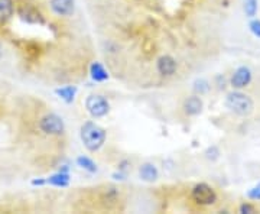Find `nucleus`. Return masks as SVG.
I'll use <instances>...</instances> for the list:
<instances>
[{"mask_svg":"<svg viewBox=\"0 0 260 214\" xmlns=\"http://www.w3.org/2000/svg\"><path fill=\"white\" fill-rule=\"evenodd\" d=\"M80 136H81L84 146L90 152L99 150L106 142V131L94 121L84 123L81 126V131H80Z\"/></svg>","mask_w":260,"mask_h":214,"instance_id":"f257e3e1","label":"nucleus"},{"mask_svg":"<svg viewBox=\"0 0 260 214\" xmlns=\"http://www.w3.org/2000/svg\"><path fill=\"white\" fill-rule=\"evenodd\" d=\"M225 107L230 112L236 113L239 116H249L254 109V103L251 100L250 96L242 93L240 90H234L232 93L227 94L225 97Z\"/></svg>","mask_w":260,"mask_h":214,"instance_id":"f03ea898","label":"nucleus"},{"mask_svg":"<svg viewBox=\"0 0 260 214\" xmlns=\"http://www.w3.org/2000/svg\"><path fill=\"white\" fill-rule=\"evenodd\" d=\"M191 197H192L195 203L200 205H213L218 200L215 190L211 186L205 184V182L197 184L191 191Z\"/></svg>","mask_w":260,"mask_h":214,"instance_id":"7ed1b4c3","label":"nucleus"},{"mask_svg":"<svg viewBox=\"0 0 260 214\" xmlns=\"http://www.w3.org/2000/svg\"><path fill=\"white\" fill-rule=\"evenodd\" d=\"M85 109L93 117H104L109 110H110V104L106 100V97H103L100 94H91L87 97L85 100Z\"/></svg>","mask_w":260,"mask_h":214,"instance_id":"20e7f679","label":"nucleus"},{"mask_svg":"<svg viewBox=\"0 0 260 214\" xmlns=\"http://www.w3.org/2000/svg\"><path fill=\"white\" fill-rule=\"evenodd\" d=\"M39 129L45 135H62L65 131L64 120L58 114L49 113L39 120Z\"/></svg>","mask_w":260,"mask_h":214,"instance_id":"39448f33","label":"nucleus"},{"mask_svg":"<svg viewBox=\"0 0 260 214\" xmlns=\"http://www.w3.org/2000/svg\"><path fill=\"white\" fill-rule=\"evenodd\" d=\"M232 87L234 90L246 88L251 83V71L249 67H239L232 77Z\"/></svg>","mask_w":260,"mask_h":214,"instance_id":"423d86ee","label":"nucleus"},{"mask_svg":"<svg viewBox=\"0 0 260 214\" xmlns=\"http://www.w3.org/2000/svg\"><path fill=\"white\" fill-rule=\"evenodd\" d=\"M49 5L52 12L58 16H71L74 13V0H51Z\"/></svg>","mask_w":260,"mask_h":214,"instance_id":"0eeeda50","label":"nucleus"},{"mask_svg":"<svg viewBox=\"0 0 260 214\" xmlns=\"http://www.w3.org/2000/svg\"><path fill=\"white\" fill-rule=\"evenodd\" d=\"M177 61L172 58L171 55H164L160 56L156 63V70L160 75H165V77H171V75L175 74L177 71Z\"/></svg>","mask_w":260,"mask_h":214,"instance_id":"6e6552de","label":"nucleus"},{"mask_svg":"<svg viewBox=\"0 0 260 214\" xmlns=\"http://www.w3.org/2000/svg\"><path fill=\"white\" fill-rule=\"evenodd\" d=\"M203 107H204V103L201 100V97L198 96H191L188 97L185 102H184V112L188 116H197L203 112Z\"/></svg>","mask_w":260,"mask_h":214,"instance_id":"1a4fd4ad","label":"nucleus"},{"mask_svg":"<svg viewBox=\"0 0 260 214\" xmlns=\"http://www.w3.org/2000/svg\"><path fill=\"white\" fill-rule=\"evenodd\" d=\"M139 175L140 178L143 179V181H148V182H153V181H156L159 177V172H158V168L155 167L153 164H143L139 169Z\"/></svg>","mask_w":260,"mask_h":214,"instance_id":"9d476101","label":"nucleus"},{"mask_svg":"<svg viewBox=\"0 0 260 214\" xmlns=\"http://www.w3.org/2000/svg\"><path fill=\"white\" fill-rule=\"evenodd\" d=\"M90 75L95 83H103L109 78V73L100 63H93L90 67Z\"/></svg>","mask_w":260,"mask_h":214,"instance_id":"9b49d317","label":"nucleus"},{"mask_svg":"<svg viewBox=\"0 0 260 214\" xmlns=\"http://www.w3.org/2000/svg\"><path fill=\"white\" fill-rule=\"evenodd\" d=\"M47 182L49 186L54 187H68L70 186V175L61 171V172H56L54 175H51L47 179Z\"/></svg>","mask_w":260,"mask_h":214,"instance_id":"f8f14e48","label":"nucleus"},{"mask_svg":"<svg viewBox=\"0 0 260 214\" xmlns=\"http://www.w3.org/2000/svg\"><path fill=\"white\" fill-rule=\"evenodd\" d=\"M13 2L12 0H0V22H5L13 16Z\"/></svg>","mask_w":260,"mask_h":214,"instance_id":"ddd939ff","label":"nucleus"},{"mask_svg":"<svg viewBox=\"0 0 260 214\" xmlns=\"http://www.w3.org/2000/svg\"><path fill=\"white\" fill-rule=\"evenodd\" d=\"M56 94L64 100L65 103H73L75 99V94H77V87L74 85H65L56 90Z\"/></svg>","mask_w":260,"mask_h":214,"instance_id":"4468645a","label":"nucleus"},{"mask_svg":"<svg viewBox=\"0 0 260 214\" xmlns=\"http://www.w3.org/2000/svg\"><path fill=\"white\" fill-rule=\"evenodd\" d=\"M77 164H78V167H81L85 171H88V172H95L97 171L95 162L91 158H88V157H78L77 158Z\"/></svg>","mask_w":260,"mask_h":214,"instance_id":"2eb2a0df","label":"nucleus"},{"mask_svg":"<svg viewBox=\"0 0 260 214\" xmlns=\"http://www.w3.org/2000/svg\"><path fill=\"white\" fill-rule=\"evenodd\" d=\"M257 9H259L257 0H246V2H244V12H246V15H247L249 18H254L256 13H257Z\"/></svg>","mask_w":260,"mask_h":214,"instance_id":"dca6fc26","label":"nucleus"},{"mask_svg":"<svg viewBox=\"0 0 260 214\" xmlns=\"http://www.w3.org/2000/svg\"><path fill=\"white\" fill-rule=\"evenodd\" d=\"M208 88H210V85H208V83H207L205 80H197L194 83V90L195 91H198L200 94L208 91Z\"/></svg>","mask_w":260,"mask_h":214,"instance_id":"f3484780","label":"nucleus"},{"mask_svg":"<svg viewBox=\"0 0 260 214\" xmlns=\"http://www.w3.org/2000/svg\"><path fill=\"white\" fill-rule=\"evenodd\" d=\"M249 28H250L251 34L254 37L260 38V19H251L250 23H249Z\"/></svg>","mask_w":260,"mask_h":214,"instance_id":"a211bd4d","label":"nucleus"},{"mask_svg":"<svg viewBox=\"0 0 260 214\" xmlns=\"http://www.w3.org/2000/svg\"><path fill=\"white\" fill-rule=\"evenodd\" d=\"M247 197H249L250 200H254V201H260V182L256 187H253L251 190H249Z\"/></svg>","mask_w":260,"mask_h":214,"instance_id":"6ab92c4d","label":"nucleus"},{"mask_svg":"<svg viewBox=\"0 0 260 214\" xmlns=\"http://www.w3.org/2000/svg\"><path fill=\"white\" fill-rule=\"evenodd\" d=\"M218 155H220V152H218V149L215 148V146H211V148H208L205 150V157L207 159H217L218 158Z\"/></svg>","mask_w":260,"mask_h":214,"instance_id":"aec40b11","label":"nucleus"},{"mask_svg":"<svg viewBox=\"0 0 260 214\" xmlns=\"http://www.w3.org/2000/svg\"><path fill=\"white\" fill-rule=\"evenodd\" d=\"M239 210H240V213L243 214H251L256 211V210H254V207H253L251 204H249V203H243Z\"/></svg>","mask_w":260,"mask_h":214,"instance_id":"412c9836","label":"nucleus"},{"mask_svg":"<svg viewBox=\"0 0 260 214\" xmlns=\"http://www.w3.org/2000/svg\"><path fill=\"white\" fill-rule=\"evenodd\" d=\"M45 182H47V179H35V181H32L34 186H44Z\"/></svg>","mask_w":260,"mask_h":214,"instance_id":"4be33fe9","label":"nucleus"},{"mask_svg":"<svg viewBox=\"0 0 260 214\" xmlns=\"http://www.w3.org/2000/svg\"><path fill=\"white\" fill-rule=\"evenodd\" d=\"M2 55H3V48L0 47V58H2Z\"/></svg>","mask_w":260,"mask_h":214,"instance_id":"5701e85b","label":"nucleus"}]
</instances>
